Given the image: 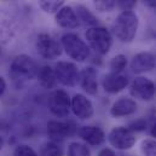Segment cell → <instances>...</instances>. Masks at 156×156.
<instances>
[{
	"label": "cell",
	"mask_w": 156,
	"mask_h": 156,
	"mask_svg": "<svg viewBox=\"0 0 156 156\" xmlns=\"http://www.w3.org/2000/svg\"><path fill=\"white\" fill-rule=\"evenodd\" d=\"M38 70L39 67L34 58L26 53H21L12 59L9 68V75L15 83H17V86H21L26 81L37 78Z\"/></svg>",
	"instance_id": "obj_1"
},
{
	"label": "cell",
	"mask_w": 156,
	"mask_h": 156,
	"mask_svg": "<svg viewBox=\"0 0 156 156\" xmlns=\"http://www.w3.org/2000/svg\"><path fill=\"white\" fill-rule=\"evenodd\" d=\"M139 18L133 11H122L113 23V34L121 42H131L136 38Z\"/></svg>",
	"instance_id": "obj_2"
},
{
	"label": "cell",
	"mask_w": 156,
	"mask_h": 156,
	"mask_svg": "<svg viewBox=\"0 0 156 156\" xmlns=\"http://www.w3.org/2000/svg\"><path fill=\"white\" fill-rule=\"evenodd\" d=\"M61 45L68 57L75 62H85L90 58V46L74 33H67L61 38Z\"/></svg>",
	"instance_id": "obj_3"
},
{
	"label": "cell",
	"mask_w": 156,
	"mask_h": 156,
	"mask_svg": "<svg viewBox=\"0 0 156 156\" xmlns=\"http://www.w3.org/2000/svg\"><path fill=\"white\" fill-rule=\"evenodd\" d=\"M86 40L90 45V47L99 53V55H107L113 45V37L110 32L104 27H91L86 32Z\"/></svg>",
	"instance_id": "obj_4"
},
{
	"label": "cell",
	"mask_w": 156,
	"mask_h": 156,
	"mask_svg": "<svg viewBox=\"0 0 156 156\" xmlns=\"http://www.w3.org/2000/svg\"><path fill=\"white\" fill-rule=\"evenodd\" d=\"M46 133L50 140L59 143L76 134L78 126L72 120H67V121L50 120L46 123Z\"/></svg>",
	"instance_id": "obj_5"
},
{
	"label": "cell",
	"mask_w": 156,
	"mask_h": 156,
	"mask_svg": "<svg viewBox=\"0 0 156 156\" xmlns=\"http://www.w3.org/2000/svg\"><path fill=\"white\" fill-rule=\"evenodd\" d=\"M70 99L64 90H55L47 96V108L56 117H67L70 113Z\"/></svg>",
	"instance_id": "obj_6"
},
{
	"label": "cell",
	"mask_w": 156,
	"mask_h": 156,
	"mask_svg": "<svg viewBox=\"0 0 156 156\" xmlns=\"http://www.w3.org/2000/svg\"><path fill=\"white\" fill-rule=\"evenodd\" d=\"M35 47L40 57L47 61L57 59L62 55V51H63L61 42L57 41L52 35L47 33H41L38 35Z\"/></svg>",
	"instance_id": "obj_7"
},
{
	"label": "cell",
	"mask_w": 156,
	"mask_h": 156,
	"mask_svg": "<svg viewBox=\"0 0 156 156\" xmlns=\"http://www.w3.org/2000/svg\"><path fill=\"white\" fill-rule=\"evenodd\" d=\"M108 142L109 144L120 151H126L129 150L134 147L136 144V136L132 131H129L125 126H117L114 127L109 134H108Z\"/></svg>",
	"instance_id": "obj_8"
},
{
	"label": "cell",
	"mask_w": 156,
	"mask_h": 156,
	"mask_svg": "<svg viewBox=\"0 0 156 156\" xmlns=\"http://www.w3.org/2000/svg\"><path fill=\"white\" fill-rule=\"evenodd\" d=\"M55 74L57 82L62 83L66 87H74L79 82L80 72L78 70V67L73 62L68 61H61L56 63L55 66Z\"/></svg>",
	"instance_id": "obj_9"
},
{
	"label": "cell",
	"mask_w": 156,
	"mask_h": 156,
	"mask_svg": "<svg viewBox=\"0 0 156 156\" xmlns=\"http://www.w3.org/2000/svg\"><path fill=\"white\" fill-rule=\"evenodd\" d=\"M155 85L150 79L145 76H137L129 85V93L133 98L149 102L155 96Z\"/></svg>",
	"instance_id": "obj_10"
},
{
	"label": "cell",
	"mask_w": 156,
	"mask_h": 156,
	"mask_svg": "<svg viewBox=\"0 0 156 156\" xmlns=\"http://www.w3.org/2000/svg\"><path fill=\"white\" fill-rule=\"evenodd\" d=\"M70 110L80 120H90L94 114L92 102L81 93H76L70 99Z\"/></svg>",
	"instance_id": "obj_11"
},
{
	"label": "cell",
	"mask_w": 156,
	"mask_h": 156,
	"mask_svg": "<svg viewBox=\"0 0 156 156\" xmlns=\"http://www.w3.org/2000/svg\"><path fill=\"white\" fill-rule=\"evenodd\" d=\"M131 70L134 74L149 73L156 67V57L150 52H139L131 61Z\"/></svg>",
	"instance_id": "obj_12"
},
{
	"label": "cell",
	"mask_w": 156,
	"mask_h": 156,
	"mask_svg": "<svg viewBox=\"0 0 156 156\" xmlns=\"http://www.w3.org/2000/svg\"><path fill=\"white\" fill-rule=\"evenodd\" d=\"M78 134L79 137L85 142V144L92 145V147L102 145L105 142V138H107L104 131L101 127L93 126V125L81 126L78 129Z\"/></svg>",
	"instance_id": "obj_13"
},
{
	"label": "cell",
	"mask_w": 156,
	"mask_h": 156,
	"mask_svg": "<svg viewBox=\"0 0 156 156\" xmlns=\"http://www.w3.org/2000/svg\"><path fill=\"white\" fill-rule=\"evenodd\" d=\"M129 81L128 78L121 73H109L107 75H104L103 81H102V85H103V88L107 93H110V94H116L119 92L123 91L127 86H128Z\"/></svg>",
	"instance_id": "obj_14"
},
{
	"label": "cell",
	"mask_w": 156,
	"mask_h": 156,
	"mask_svg": "<svg viewBox=\"0 0 156 156\" xmlns=\"http://www.w3.org/2000/svg\"><path fill=\"white\" fill-rule=\"evenodd\" d=\"M136 112H137V102L128 97L119 98L110 107V115L115 119L131 116Z\"/></svg>",
	"instance_id": "obj_15"
},
{
	"label": "cell",
	"mask_w": 156,
	"mask_h": 156,
	"mask_svg": "<svg viewBox=\"0 0 156 156\" xmlns=\"http://www.w3.org/2000/svg\"><path fill=\"white\" fill-rule=\"evenodd\" d=\"M79 83L81 88L90 96H94L98 92V80H97V70L92 67L83 68L80 72Z\"/></svg>",
	"instance_id": "obj_16"
},
{
	"label": "cell",
	"mask_w": 156,
	"mask_h": 156,
	"mask_svg": "<svg viewBox=\"0 0 156 156\" xmlns=\"http://www.w3.org/2000/svg\"><path fill=\"white\" fill-rule=\"evenodd\" d=\"M55 20H56V23L61 28H64V29H74L80 24L78 16H76V12L72 6L61 7L56 12Z\"/></svg>",
	"instance_id": "obj_17"
},
{
	"label": "cell",
	"mask_w": 156,
	"mask_h": 156,
	"mask_svg": "<svg viewBox=\"0 0 156 156\" xmlns=\"http://www.w3.org/2000/svg\"><path fill=\"white\" fill-rule=\"evenodd\" d=\"M37 79L39 81L40 86L46 88V90H52L57 85L55 69L50 66H42L41 68H39L38 74H37Z\"/></svg>",
	"instance_id": "obj_18"
},
{
	"label": "cell",
	"mask_w": 156,
	"mask_h": 156,
	"mask_svg": "<svg viewBox=\"0 0 156 156\" xmlns=\"http://www.w3.org/2000/svg\"><path fill=\"white\" fill-rule=\"evenodd\" d=\"M16 35V27L12 21L1 18L0 20V44L11 42Z\"/></svg>",
	"instance_id": "obj_19"
},
{
	"label": "cell",
	"mask_w": 156,
	"mask_h": 156,
	"mask_svg": "<svg viewBox=\"0 0 156 156\" xmlns=\"http://www.w3.org/2000/svg\"><path fill=\"white\" fill-rule=\"evenodd\" d=\"M76 16H78L79 23L87 26V27H97L98 26V20L97 17L83 5H78L75 9Z\"/></svg>",
	"instance_id": "obj_20"
},
{
	"label": "cell",
	"mask_w": 156,
	"mask_h": 156,
	"mask_svg": "<svg viewBox=\"0 0 156 156\" xmlns=\"http://www.w3.org/2000/svg\"><path fill=\"white\" fill-rule=\"evenodd\" d=\"M39 156H64V150L59 143L48 139L40 147Z\"/></svg>",
	"instance_id": "obj_21"
},
{
	"label": "cell",
	"mask_w": 156,
	"mask_h": 156,
	"mask_svg": "<svg viewBox=\"0 0 156 156\" xmlns=\"http://www.w3.org/2000/svg\"><path fill=\"white\" fill-rule=\"evenodd\" d=\"M67 156H92L87 144L81 142H72L68 145Z\"/></svg>",
	"instance_id": "obj_22"
},
{
	"label": "cell",
	"mask_w": 156,
	"mask_h": 156,
	"mask_svg": "<svg viewBox=\"0 0 156 156\" xmlns=\"http://www.w3.org/2000/svg\"><path fill=\"white\" fill-rule=\"evenodd\" d=\"M66 0H39L40 9L46 13H56L61 7H63Z\"/></svg>",
	"instance_id": "obj_23"
},
{
	"label": "cell",
	"mask_w": 156,
	"mask_h": 156,
	"mask_svg": "<svg viewBox=\"0 0 156 156\" xmlns=\"http://www.w3.org/2000/svg\"><path fill=\"white\" fill-rule=\"evenodd\" d=\"M127 66V57L125 55H116L112 58L109 63V68L112 73H121Z\"/></svg>",
	"instance_id": "obj_24"
},
{
	"label": "cell",
	"mask_w": 156,
	"mask_h": 156,
	"mask_svg": "<svg viewBox=\"0 0 156 156\" xmlns=\"http://www.w3.org/2000/svg\"><path fill=\"white\" fill-rule=\"evenodd\" d=\"M140 153L143 156H156V139L145 138L140 143Z\"/></svg>",
	"instance_id": "obj_25"
},
{
	"label": "cell",
	"mask_w": 156,
	"mask_h": 156,
	"mask_svg": "<svg viewBox=\"0 0 156 156\" xmlns=\"http://www.w3.org/2000/svg\"><path fill=\"white\" fill-rule=\"evenodd\" d=\"M93 4L98 12H110L116 6V0H93Z\"/></svg>",
	"instance_id": "obj_26"
},
{
	"label": "cell",
	"mask_w": 156,
	"mask_h": 156,
	"mask_svg": "<svg viewBox=\"0 0 156 156\" xmlns=\"http://www.w3.org/2000/svg\"><path fill=\"white\" fill-rule=\"evenodd\" d=\"M147 127H148V120L143 119V117L136 119V120L131 121L127 125V128L129 131H132L133 133H136V132H144V131H147Z\"/></svg>",
	"instance_id": "obj_27"
},
{
	"label": "cell",
	"mask_w": 156,
	"mask_h": 156,
	"mask_svg": "<svg viewBox=\"0 0 156 156\" xmlns=\"http://www.w3.org/2000/svg\"><path fill=\"white\" fill-rule=\"evenodd\" d=\"M12 156H39V154L27 144H18L13 149Z\"/></svg>",
	"instance_id": "obj_28"
},
{
	"label": "cell",
	"mask_w": 156,
	"mask_h": 156,
	"mask_svg": "<svg viewBox=\"0 0 156 156\" xmlns=\"http://www.w3.org/2000/svg\"><path fill=\"white\" fill-rule=\"evenodd\" d=\"M137 1L138 0H116V4L122 11H132L137 5Z\"/></svg>",
	"instance_id": "obj_29"
},
{
	"label": "cell",
	"mask_w": 156,
	"mask_h": 156,
	"mask_svg": "<svg viewBox=\"0 0 156 156\" xmlns=\"http://www.w3.org/2000/svg\"><path fill=\"white\" fill-rule=\"evenodd\" d=\"M147 131L148 133L156 139V115L154 116H150L148 119V127H147Z\"/></svg>",
	"instance_id": "obj_30"
},
{
	"label": "cell",
	"mask_w": 156,
	"mask_h": 156,
	"mask_svg": "<svg viewBox=\"0 0 156 156\" xmlns=\"http://www.w3.org/2000/svg\"><path fill=\"white\" fill-rule=\"evenodd\" d=\"M97 156H117V155L112 148H103V149L99 150V153L97 154Z\"/></svg>",
	"instance_id": "obj_31"
},
{
	"label": "cell",
	"mask_w": 156,
	"mask_h": 156,
	"mask_svg": "<svg viewBox=\"0 0 156 156\" xmlns=\"http://www.w3.org/2000/svg\"><path fill=\"white\" fill-rule=\"evenodd\" d=\"M6 87H7V85H6L5 79L2 78V76H0V98L4 96V93L6 91Z\"/></svg>",
	"instance_id": "obj_32"
},
{
	"label": "cell",
	"mask_w": 156,
	"mask_h": 156,
	"mask_svg": "<svg viewBox=\"0 0 156 156\" xmlns=\"http://www.w3.org/2000/svg\"><path fill=\"white\" fill-rule=\"evenodd\" d=\"M143 4L148 7H151V9H156V0H142Z\"/></svg>",
	"instance_id": "obj_33"
},
{
	"label": "cell",
	"mask_w": 156,
	"mask_h": 156,
	"mask_svg": "<svg viewBox=\"0 0 156 156\" xmlns=\"http://www.w3.org/2000/svg\"><path fill=\"white\" fill-rule=\"evenodd\" d=\"M4 147H5V140H4V138H2V136L0 134V151L4 149Z\"/></svg>",
	"instance_id": "obj_34"
},
{
	"label": "cell",
	"mask_w": 156,
	"mask_h": 156,
	"mask_svg": "<svg viewBox=\"0 0 156 156\" xmlns=\"http://www.w3.org/2000/svg\"><path fill=\"white\" fill-rule=\"evenodd\" d=\"M123 156H132V155H123Z\"/></svg>",
	"instance_id": "obj_35"
}]
</instances>
